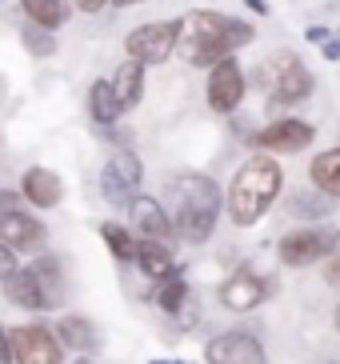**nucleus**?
<instances>
[{
	"label": "nucleus",
	"instance_id": "nucleus-1",
	"mask_svg": "<svg viewBox=\"0 0 340 364\" xmlns=\"http://www.w3.org/2000/svg\"><path fill=\"white\" fill-rule=\"evenodd\" d=\"M253 36L256 28L248 21H236V16H224V12H213V9H196L188 16H181L176 53L192 68H213L216 60L236 56V48L253 44Z\"/></svg>",
	"mask_w": 340,
	"mask_h": 364
},
{
	"label": "nucleus",
	"instance_id": "nucleus-2",
	"mask_svg": "<svg viewBox=\"0 0 340 364\" xmlns=\"http://www.w3.org/2000/svg\"><path fill=\"white\" fill-rule=\"evenodd\" d=\"M169 193H172V208H176L172 213L176 240L208 245L216 232V220H221V208H224L221 184L208 172H181V176H172Z\"/></svg>",
	"mask_w": 340,
	"mask_h": 364
},
{
	"label": "nucleus",
	"instance_id": "nucleus-3",
	"mask_svg": "<svg viewBox=\"0 0 340 364\" xmlns=\"http://www.w3.org/2000/svg\"><path fill=\"white\" fill-rule=\"evenodd\" d=\"M280 188H285V172H280V164L272 161L268 152L248 156V161L233 172V181H228V196H224V204H228V220L240 225V228L256 225V220L268 216V208L277 204Z\"/></svg>",
	"mask_w": 340,
	"mask_h": 364
},
{
	"label": "nucleus",
	"instance_id": "nucleus-4",
	"mask_svg": "<svg viewBox=\"0 0 340 364\" xmlns=\"http://www.w3.org/2000/svg\"><path fill=\"white\" fill-rule=\"evenodd\" d=\"M256 88H268L272 105L292 108V105H304L312 97L317 80H312V73L304 68V60L297 53H272L265 65L256 68Z\"/></svg>",
	"mask_w": 340,
	"mask_h": 364
},
{
	"label": "nucleus",
	"instance_id": "nucleus-5",
	"mask_svg": "<svg viewBox=\"0 0 340 364\" xmlns=\"http://www.w3.org/2000/svg\"><path fill=\"white\" fill-rule=\"evenodd\" d=\"M340 248V228L332 225H309V228H292L277 240V257L285 268H312L324 264Z\"/></svg>",
	"mask_w": 340,
	"mask_h": 364
},
{
	"label": "nucleus",
	"instance_id": "nucleus-6",
	"mask_svg": "<svg viewBox=\"0 0 340 364\" xmlns=\"http://www.w3.org/2000/svg\"><path fill=\"white\" fill-rule=\"evenodd\" d=\"M176 41H181V16L176 21H149V24H137L124 36V53L128 60H140L144 68L164 65L176 53Z\"/></svg>",
	"mask_w": 340,
	"mask_h": 364
},
{
	"label": "nucleus",
	"instance_id": "nucleus-7",
	"mask_svg": "<svg viewBox=\"0 0 340 364\" xmlns=\"http://www.w3.org/2000/svg\"><path fill=\"white\" fill-rule=\"evenodd\" d=\"M144 184V164L132 149H112V156L100 168V196H105L112 208H128V200L140 193Z\"/></svg>",
	"mask_w": 340,
	"mask_h": 364
},
{
	"label": "nucleus",
	"instance_id": "nucleus-8",
	"mask_svg": "<svg viewBox=\"0 0 340 364\" xmlns=\"http://www.w3.org/2000/svg\"><path fill=\"white\" fill-rule=\"evenodd\" d=\"M245 92H248V76H245V68H240L236 56H224V60H216V65L208 68L204 97H208V108H213V112H221V117L236 112L240 100H245Z\"/></svg>",
	"mask_w": 340,
	"mask_h": 364
},
{
	"label": "nucleus",
	"instance_id": "nucleus-9",
	"mask_svg": "<svg viewBox=\"0 0 340 364\" xmlns=\"http://www.w3.org/2000/svg\"><path fill=\"white\" fill-rule=\"evenodd\" d=\"M12 341V360L16 364H64V344L48 324H21L9 328Z\"/></svg>",
	"mask_w": 340,
	"mask_h": 364
},
{
	"label": "nucleus",
	"instance_id": "nucleus-10",
	"mask_svg": "<svg viewBox=\"0 0 340 364\" xmlns=\"http://www.w3.org/2000/svg\"><path fill=\"white\" fill-rule=\"evenodd\" d=\"M204 364H265V341L245 328L216 332L204 344Z\"/></svg>",
	"mask_w": 340,
	"mask_h": 364
},
{
	"label": "nucleus",
	"instance_id": "nucleus-11",
	"mask_svg": "<svg viewBox=\"0 0 340 364\" xmlns=\"http://www.w3.org/2000/svg\"><path fill=\"white\" fill-rule=\"evenodd\" d=\"M128 228L140 236V240H160V245L176 248V228H172V216L164 213V204L149 193H137L128 200Z\"/></svg>",
	"mask_w": 340,
	"mask_h": 364
},
{
	"label": "nucleus",
	"instance_id": "nucleus-12",
	"mask_svg": "<svg viewBox=\"0 0 340 364\" xmlns=\"http://www.w3.org/2000/svg\"><path fill=\"white\" fill-rule=\"evenodd\" d=\"M312 140H317V129H312L309 120L285 117V120H272L268 129L256 132L253 144L260 152H285V156H292V152H304Z\"/></svg>",
	"mask_w": 340,
	"mask_h": 364
},
{
	"label": "nucleus",
	"instance_id": "nucleus-13",
	"mask_svg": "<svg viewBox=\"0 0 340 364\" xmlns=\"http://www.w3.org/2000/svg\"><path fill=\"white\" fill-rule=\"evenodd\" d=\"M0 240H4L12 252H28V257H36V252L48 248V228H44L32 213L12 208V213H0Z\"/></svg>",
	"mask_w": 340,
	"mask_h": 364
},
{
	"label": "nucleus",
	"instance_id": "nucleus-14",
	"mask_svg": "<svg viewBox=\"0 0 340 364\" xmlns=\"http://www.w3.org/2000/svg\"><path fill=\"white\" fill-rule=\"evenodd\" d=\"M268 289H272L268 277H260V272H253V268H240V272H233V277L221 284V304L228 312H253L272 296Z\"/></svg>",
	"mask_w": 340,
	"mask_h": 364
},
{
	"label": "nucleus",
	"instance_id": "nucleus-15",
	"mask_svg": "<svg viewBox=\"0 0 340 364\" xmlns=\"http://www.w3.org/2000/svg\"><path fill=\"white\" fill-rule=\"evenodd\" d=\"M152 300H156V309H160V312L176 316V324H181V328H188V324L201 316V304L192 300V289H188V280H184V268H176L172 277L156 280Z\"/></svg>",
	"mask_w": 340,
	"mask_h": 364
},
{
	"label": "nucleus",
	"instance_id": "nucleus-16",
	"mask_svg": "<svg viewBox=\"0 0 340 364\" xmlns=\"http://www.w3.org/2000/svg\"><path fill=\"white\" fill-rule=\"evenodd\" d=\"M4 296H9L16 309H24V312H53L56 309V300L44 292V284L36 280V272H32L28 264L16 268V272L4 280Z\"/></svg>",
	"mask_w": 340,
	"mask_h": 364
},
{
	"label": "nucleus",
	"instance_id": "nucleus-17",
	"mask_svg": "<svg viewBox=\"0 0 340 364\" xmlns=\"http://www.w3.org/2000/svg\"><path fill=\"white\" fill-rule=\"evenodd\" d=\"M53 332H56V341H60L68 353L88 356V353H96V348H100V328L88 321L85 312H64Z\"/></svg>",
	"mask_w": 340,
	"mask_h": 364
},
{
	"label": "nucleus",
	"instance_id": "nucleus-18",
	"mask_svg": "<svg viewBox=\"0 0 340 364\" xmlns=\"http://www.w3.org/2000/svg\"><path fill=\"white\" fill-rule=\"evenodd\" d=\"M21 196L28 204H36V208H56L60 196H64V184H60V176H56L53 168L32 164V168H24V176H21Z\"/></svg>",
	"mask_w": 340,
	"mask_h": 364
},
{
	"label": "nucleus",
	"instance_id": "nucleus-19",
	"mask_svg": "<svg viewBox=\"0 0 340 364\" xmlns=\"http://www.w3.org/2000/svg\"><path fill=\"white\" fill-rule=\"evenodd\" d=\"M132 264L140 268V277H149L152 284L164 277H172L176 272V248L160 245V240H137V257H132Z\"/></svg>",
	"mask_w": 340,
	"mask_h": 364
},
{
	"label": "nucleus",
	"instance_id": "nucleus-20",
	"mask_svg": "<svg viewBox=\"0 0 340 364\" xmlns=\"http://www.w3.org/2000/svg\"><path fill=\"white\" fill-rule=\"evenodd\" d=\"M112 97H117L120 112H132V108L144 100V65L140 60H124V65L112 73Z\"/></svg>",
	"mask_w": 340,
	"mask_h": 364
},
{
	"label": "nucleus",
	"instance_id": "nucleus-21",
	"mask_svg": "<svg viewBox=\"0 0 340 364\" xmlns=\"http://www.w3.org/2000/svg\"><path fill=\"white\" fill-rule=\"evenodd\" d=\"M309 181H312V188H320L324 196H340V144L312 156Z\"/></svg>",
	"mask_w": 340,
	"mask_h": 364
},
{
	"label": "nucleus",
	"instance_id": "nucleus-22",
	"mask_svg": "<svg viewBox=\"0 0 340 364\" xmlns=\"http://www.w3.org/2000/svg\"><path fill=\"white\" fill-rule=\"evenodd\" d=\"M24 16H28V24H41V28H60V24H68V16H73V4L68 0H21Z\"/></svg>",
	"mask_w": 340,
	"mask_h": 364
},
{
	"label": "nucleus",
	"instance_id": "nucleus-23",
	"mask_svg": "<svg viewBox=\"0 0 340 364\" xmlns=\"http://www.w3.org/2000/svg\"><path fill=\"white\" fill-rule=\"evenodd\" d=\"M100 240L108 245V252H112L117 264H132V257H137V232L128 225H120V220H100Z\"/></svg>",
	"mask_w": 340,
	"mask_h": 364
},
{
	"label": "nucleus",
	"instance_id": "nucleus-24",
	"mask_svg": "<svg viewBox=\"0 0 340 364\" xmlns=\"http://www.w3.org/2000/svg\"><path fill=\"white\" fill-rule=\"evenodd\" d=\"M88 112H92L96 129H100V124H117V120L124 117L120 105H117V97H112V85H108V80H92V85H88Z\"/></svg>",
	"mask_w": 340,
	"mask_h": 364
},
{
	"label": "nucleus",
	"instance_id": "nucleus-25",
	"mask_svg": "<svg viewBox=\"0 0 340 364\" xmlns=\"http://www.w3.org/2000/svg\"><path fill=\"white\" fill-rule=\"evenodd\" d=\"M32 272H36V280L44 284V292L56 300V309L64 304V264L60 257H53V252H36V260H32Z\"/></svg>",
	"mask_w": 340,
	"mask_h": 364
},
{
	"label": "nucleus",
	"instance_id": "nucleus-26",
	"mask_svg": "<svg viewBox=\"0 0 340 364\" xmlns=\"http://www.w3.org/2000/svg\"><path fill=\"white\" fill-rule=\"evenodd\" d=\"M288 213L297 216V220H312V225H324V216L332 213V200L320 188H312V193H297L292 200H288Z\"/></svg>",
	"mask_w": 340,
	"mask_h": 364
},
{
	"label": "nucleus",
	"instance_id": "nucleus-27",
	"mask_svg": "<svg viewBox=\"0 0 340 364\" xmlns=\"http://www.w3.org/2000/svg\"><path fill=\"white\" fill-rule=\"evenodd\" d=\"M21 44H24V53L36 56V60H48V56H56V36L53 28H41V24H24V33H21Z\"/></svg>",
	"mask_w": 340,
	"mask_h": 364
},
{
	"label": "nucleus",
	"instance_id": "nucleus-28",
	"mask_svg": "<svg viewBox=\"0 0 340 364\" xmlns=\"http://www.w3.org/2000/svg\"><path fill=\"white\" fill-rule=\"evenodd\" d=\"M100 136L108 140V144H117V149H132V132L124 129V124H100Z\"/></svg>",
	"mask_w": 340,
	"mask_h": 364
},
{
	"label": "nucleus",
	"instance_id": "nucleus-29",
	"mask_svg": "<svg viewBox=\"0 0 340 364\" xmlns=\"http://www.w3.org/2000/svg\"><path fill=\"white\" fill-rule=\"evenodd\" d=\"M16 268H21V260H16V252H12V248L4 245V240H0V284H4V280H9L12 272H16Z\"/></svg>",
	"mask_w": 340,
	"mask_h": 364
},
{
	"label": "nucleus",
	"instance_id": "nucleus-30",
	"mask_svg": "<svg viewBox=\"0 0 340 364\" xmlns=\"http://www.w3.org/2000/svg\"><path fill=\"white\" fill-rule=\"evenodd\" d=\"M324 280H329L332 289H340V257H336V252L324 260Z\"/></svg>",
	"mask_w": 340,
	"mask_h": 364
},
{
	"label": "nucleus",
	"instance_id": "nucleus-31",
	"mask_svg": "<svg viewBox=\"0 0 340 364\" xmlns=\"http://www.w3.org/2000/svg\"><path fill=\"white\" fill-rule=\"evenodd\" d=\"M24 196L21 193H12V188H0V213H12V208H21Z\"/></svg>",
	"mask_w": 340,
	"mask_h": 364
},
{
	"label": "nucleus",
	"instance_id": "nucleus-32",
	"mask_svg": "<svg viewBox=\"0 0 340 364\" xmlns=\"http://www.w3.org/2000/svg\"><path fill=\"white\" fill-rule=\"evenodd\" d=\"M0 364H16L12 360V341H9V328L0 324Z\"/></svg>",
	"mask_w": 340,
	"mask_h": 364
},
{
	"label": "nucleus",
	"instance_id": "nucleus-33",
	"mask_svg": "<svg viewBox=\"0 0 340 364\" xmlns=\"http://www.w3.org/2000/svg\"><path fill=\"white\" fill-rule=\"evenodd\" d=\"M304 36H309V44H324V41H329V28H320V24H309V28H304Z\"/></svg>",
	"mask_w": 340,
	"mask_h": 364
},
{
	"label": "nucleus",
	"instance_id": "nucleus-34",
	"mask_svg": "<svg viewBox=\"0 0 340 364\" xmlns=\"http://www.w3.org/2000/svg\"><path fill=\"white\" fill-rule=\"evenodd\" d=\"M320 53H324V60H340V41H336V36H329V41L320 44Z\"/></svg>",
	"mask_w": 340,
	"mask_h": 364
},
{
	"label": "nucleus",
	"instance_id": "nucleus-35",
	"mask_svg": "<svg viewBox=\"0 0 340 364\" xmlns=\"http://www.w3.org/2000/svg\"><path fill=\"white\" fill-rule=\"evenodd\" d=\"M105 4H112V0H76V9L80 12H100Z\"/></svg>",
	"mask_w": 340,
	"mask_h": 364
},
{
	"label": "nucleus",
	"instance_id": "nucleus-36",
	"mask_svg": "<svg viewBox=\"0 0 340 364\" xmlns=\"http://www.w3.org/2000/svg\"><path fill=\"white\" fill-rule=\"evenodd\" d=\"M248 12H256V16H268V0H245Z\"/></svg>",
	"mask_w": 340,
	"mask_h": 364
},
{
	"label": "nucleus",
	"instance_id": "nucleus-37",
	"mask_svg": "<svg viewBox=\"0 0 340 364\" xmlns=\"http://www.w3.org/2000/svg\"><path fill=\"white\" fill-rule=\"evenodd\" d=\"M117 9H132V4H144V0H112Z\"/></svg>",
	"mask_w": 340,
	"mask_h": 364
},
{
	"label": "nucleus",
	"instance_id": "nucleus-38",
	"mask_svg": "<svg viewBox=\"0 0 340 364\" xmlns=\"http://www.w3.org/2000/svg\"><path fill=\"white\" fill-rule=\"evenodd\" d=\"M332 324H336V332H340V304L332 309Z\"/></svg>",
	"mask_w": 340,
	"mask_h": 364
},
{
	"label": "nucleus",
	"instance_id": "nucleus-39",
	"mask_svg": "<svg viewBox=\"0 0 340 364\" xmlns=\"http://www.w3.org/2000/svg\"><path fill=\"white\" fill-rule=\"evenodd\" d=\"M149 364H181V360H149Z\"/></svg>",
	"mask_w": 340,
	"mask_h": 364
},
{
	"label": "nucleus",
	"instance_id": "nucleus-40",
	"mask_svg": "<svg viewBox=\"0 0 340 364\" xmlns=\"http://www.w3.org/2000/svg\"><path fill=\"white\" fill-rule=\"evenodd\" d=\"M73 364H92V360H88V356H80V360H73Z\"/></svg>",
	"mask_w": 340,
	"mask_h": 364
}]
</instances>
